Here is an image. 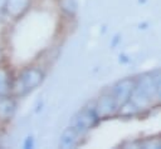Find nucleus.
<instances>
[{
	"mask_svg": "<svg viewBox=\"0 0 161 149\" xmlns=\"http://www.w3.org/2000/svg\"><path fill=\"white\" fill-rule=\"evenodd\" d=\"M43 80V73L36 68H26L21 71L19 78L13 85V89L16 94H25L34 88H36Z\"/></svg>",
	"mask_w": 161,
	"mask_h": 149,
	"instance_id": "1",
	"label": "nucleus"
},
{
	"mask_svg": "<svg viewBox=\"0 0 161 149\" xmlns=\"http://www.w3.org/2000/svg\"><path fill=\"white\" fill-rule=\"evenodd\" d=\"M97 119H98V116L94 113V109L84 108V109H82L80 111H78L73 116L72 123H70V126L74 128L80 134H84L91 128H93V125L96 124Z\"/></svg>",
	"mask_w": 161,
	"mask_h": 149,
	"instance_id": "2",
	"label": "nucleus"
},
{
	"mask_svg": "<svg viewBox=\"0 0 161 149\" xmlns=\"http://www.w3.org/2000/svg\"><path fill=\"white\" fill-rule=\"evenodd\" d=\"M118 104L116 99L113 98L112 94H103L101 95L97 101L94 103V113L97 114L98 118H108L112 116L118 111Z\"/></svg>",
	"mask_w": 161,
	"mask_h": 149,
	"instance_id": "3",
	"label": "nucleus"
},
{
	"mask_svg": "<svg viewBox=\"0 0 161 149\" xmlns=\"http://www.w3.org/2000/svg\"><path fill=\"white\" fill-rule=\"evenodd\" d=\"M135 84H136V80L131 79V78H125L119 81H117L113 88H112V95L113 98L116 99L118 106H121L122 104H125L127 100H130L131 98V94H132V90L135 88Z\"/></svg>",
	"mask_w": 161,
	"mask_h": 149,
	"instance_id": "4",
	"label": "nucleus"
},
{
	"mask_svg": "<svg viewBox=\"0 0 161 149\" xmlns=\"http://www.w3.org/2000/svg\"><path fill=\"white\" fill-rule=\"evenodd\" d=\"M30 5V0H5L4 11L13 19L20 18Z\"/></svg>",
	"mask_w": 161,
	"mask_h": 149,
	"instance_id": "5",
	"label": "nucleus"
},
{
	"mask_svg": "<svg viewBox=\"0 0 161 149\" xmlns=\"http://www.w3.org/2000/svg\"><path fill=\"white\" fill-rule=\"evenodd\" d=\"M80 136H82V134L79 131H77L74 128L69 126L62 133L59 144L62 148H74L80 143Z\"/></svg>",
	"mask_w": 161,
	"mask_h": 149,
	"instance_id": "6",
	"label": "nucleus"
},
{
	"mask_svg": "<svg viewBox=\"0 0 161 149\" xmlns=\"http://www.w3.org/2000/svg\"><path fill=\"white\" fill-rule=\"evenodd\" d=\"M16 109L15 101L10 96H0V119L8 120L10 119Z\"/></svg>",
	"mask_w": 161,
	"mask_h": 149,
	"instance_id": "7",
	"label": "nucleus"
},
{
	"mask_svg": "<svg viewBox=\"0 0 161 149\" xmlns=\"http://www.w3.org/2000/svg\"><path fill=\"white\" fill-rule=\"evenodd\" d=\"M140 110L131 101V100H127L125 104H122L119 108H118V113L122 115V116H132L135 114H137Z\"/></svg>",
	"mask_w": 161,
	"mask_h": 149,
	"instance_id": "8",
	"label": "nucleus"
},
{
	"mask_svg": "<svg viewBox=\"0 0 161 149\" xmlns=\"http://www.w3.org/2000/svg\"><path fill=\"white\" fill-rule=\"evenodd\" d=\"M59 5H60V9L65 14H68V15H73L77 11V3H75V0H60Z\"/></svg>",
	"mask_w": 161,
	"mask_h": 149,
	"instance_id": "9",
	"label": "nucleus"
},
{
	"mask_svg": "<svg viewBox=\"0 0 161 149\" xmlns=\"http://www.w3.org/2000/svg\"><path fill=\"white\" fill-rule=\"evenodd\" d=\"M10 89V78L5 69L0 68V91H8Z\"/></svg>",
	"mask_w": 161,
	"mask_h": 149,
	"instance_id": "10",
	"label": "nucleus"
},
{
	"mask_svg": "<svg viewBox=\"0 0 161 149\" xmlns=\"http://www.w3.org/2000/svg\"><path fill=\"white\" fill-rule=\"evenodd\" d=\"M156 96L158 98V100L161 101V80L157 83V90H156Z\"/></svg>",
	"mask_w": 161,
	"mask_h": 149,
	"instance_id": "11",
	"label": "nucleus"
},
{
	"mask_svg": "<svg viewBox=\"0 0 161 149\" xmlns=\"http://www.w3.org/2000/svg\"><path fill=\"white\" fill-rule=\"evenodd\" d=\"M0 56H1V53H0Z\"/></svg>",
	"mask_w": 161,
	"mask_h": 149,
	"instance_id": "12",
	"label": "nucleus"
}]
</instances>
